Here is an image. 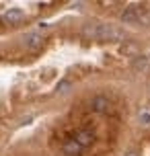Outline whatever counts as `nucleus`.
Segmentation results:
<instances>
[{
	"label": "nucleus",
	"mask_w": 150,
	"mask_h": 156,
	"mask_svg": "<svg viewBox=\"0 0 150 156\" xmlns=\"http://www.w3.org/2000/svg\"><path fill=\"white\" fill-rule=\"evenodd\" d=\"M82 33L88 37H99V39H119L123 35V31L119 27L105 25V23H88L82 27Z\"/></svg>",
	"instance_id": "nucleus-1"
},
{
	"label": "nucleus",
	"mask_w": 150,
	"mask_h": 156,
	"mask_svg": "<svg viewBox=\"0 0 150 156\" xmlns=\"http://www.w3.org/2000/svg\"><path fill=\"white\" fill-rule=\"evenodd\" d=\"M23 43L29 47V49H37V47L43 45V35H41V33H29V35H25Z\"/></svg>",
	"instance_id": "nucleus-2"
},
{
	"label": "nucleus",
	"mask_w": 150,
	"mask_h": 156,
	"mask_svg": "<svg viewBox=\"0 0 150 156\" xmlns=\"http://www.w3.org/2000/svg\"><path fill=\"white\" fill-rule=\"evenodd\" d=\"M93 140H95V136H93V132H88V129H82V132L76 133V144H78L80 148L82 146H88Z\"/></svg>",
	"instance_id": "nucleus-3"
},
{
	"label": "nucleus",
	"mask_w": 150,
	"mask_h": 156,
	"mask_svg": "<svg viewBox=\"0 0 150 156\" xmlns=\"http://www.w3.org/2000/svg\"><path fill=\"white\" fill-rule=\"evenodd\" d=\"M4 21H6L8 25H19L23 21V12L16 10V8H12V10H8L6 15H4Z\"/></svg>",
	"instance_id": "nucleus-4"
},
{
	"label": "nucleus",
	"mask_w": 150,
	"mask_h": 156,
	"mask_svg": "<svg viewBox=\"0 0 150 156\" xmlns=\"http://www.w3.org/2000/svg\"><path fill=\"white\" fill-rule=\"evenodd\" d=\"M91 105H93V109H95L97 113H105V111L109 109V101H107L105 97H95Z\"/></svg>",
	"instance_id": "nucleus-5"
},
{
	"label": "nucleus",
	"mask_w": 150,
	"mask_h": 156,
	"mask_svg": "<svg viewBox=\"0 0 150 156\" xmlns=\"http://www.w3.org/2000/svg\"><path fill=\"white\" fill-rule=\"evenodd\" d=\"M121 21H126V23H138V10H136V6L126 8L123 15H121Z\"/></svg>",
	"instance_id": "nucleus-6"
},
{
	"label": "nucleus",
	"mask_w": 150,
	"mask_h": 156,
	"mask_svg": "<svg viewBox=\"0 0 150 156\" xmlns=\"http://www.w3.org/2000/svg\"><path fill=\"white\" fill-rule=\"evenodd\" d=\"M64 152L70 154V156H78L80 154V146L76 144V140H70V142L64 144Z\"/></svg>",
	"instance_id": "nucleus-7"
},
{
	"label": "nucleus",
	"mask_w": 150,
	"mask_h": 156,
	"mask_svg": "<svg viewBox=\"0 0 150 156\" xmlns=\"http://www.w3.org/2000/svg\"><path fill=\"white\" fill-rule=\"evenodd\" d=\"M146 66H148V60H146V58H136L134 60V68L136 70H144Z\"/></svg>",
	"instance_id": "nucleus-8"
},
{
	"label": "nucleus",
	"mask_w": 150,
	"mask_h": 156,
	"mask_svg": "<svg viewBox=\"0 0 150 156\" xmlns=\"http://www.w3.org/2000/svg\"><path fill=\"white\" fill-rule=\"evenodd\" d=\"M138 121L142 125H150V111H142V113L138 115Z\"/></svg>",
	"instance_id": "nucleus-9"
},
{
	"label": "nucleus",
	"mask_w": 150,
	"mask_h": 156,
	"mask_svg": "<svg viewBox=\"0 0 150 156\" xmlns=\"http://www.w3.org/2000/svg\"><path fill=\"white\" fill-rule=\"evenodd\" d=\"M68 88H70V80H62L55 90H58V93H64V90H68Z\"/></svg>",
	"instance_id": "nucleus-10"
},
{
	"label": "nucleus",
	"mask_w": 150,
	"mask_h": 156,
	"mask_svg": "<svg viewBox=\"0 0 150 156\" xmlns=\"http://www.w3.org/2000/svg\"><path fill=\"white\" fill-rule=\"evenodd\" d=\"M126 156H138V152H136V150H130V152H127Z\"/></svg>",
	"instance_id": "nucleus-11"
}]
</instances>
